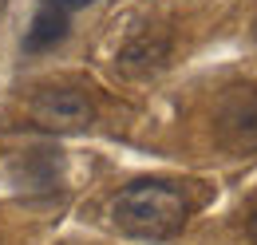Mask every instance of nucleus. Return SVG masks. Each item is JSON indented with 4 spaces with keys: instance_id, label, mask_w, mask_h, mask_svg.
<instances>
[{
    "instance_id": "obj_1",
    "label": "nucleus",
    "mask_w": 257,
    "mask_h": 245,
    "mask_svg": "<svg viewBox=\"0 0 257 245\" xmlns=\"http://www.w3.org/2000/svg\"><path fill=\"white\" fill-rule=\"evenodd\" d=\"M115 225L143 237V241H166L174 233H182L186 217H190V198L178 182L166 178H139L119 190V198L111 202Z\"/></svg>"
},
{
    "instance_id": "obj_2",
    "label": "nucleus",
    "mask_w": 257,
    "mask_h": 245,
    "mask_svg": "<svg viewBox=\"0 0 257 245\" xmlns=\"http://www.w3.org/2000/svg\"><path fill=\"white\" fill-rule=\"evenodd\" d=\"M214 122L233 151H257V87H229Z\"/></svg>"
},
{
    "instance_id": "obj_3",
    "label": "nucleus",
    "mask_w": 257,
    "mask_h": 245,
    "mask_svg": "<svg viewBox=\"0 0 257 245\" xmlns=\"http://www.w3.org/2000/svg\"><path fill=\"white\" fill-rule=\"evenodd\" d=\"M32 119L48 131H83L87 122L95 119V107L83 91L71 87H48L32 99Z\"/></svg>"
},
{
    "instance_id": "obj_4",
    "label": "nucleus",
    "mask_w": 257,
    "mask_h": 245,
    "mask_svg": "<svg viewBox=\"0 0 257 245\" xmlns=\"http://www.w3.org/2000/svg\"><path fill=\"white\" fill-rule=\"evenodd\" d=\"M67 28H71V16L67 12L52 8V4H40L36 16H32V28L24 36V52H48V48H56L67 36Z\"/></svg>"
},
{
    "instance_id": "obj_5",
    "label": "nucleus",
    "mask_w": 257,
    "mask_h": 245,
    "mask_svg": "<svg viewBox=\"0 0 257 245\" xmlns=\"http://www.w3.org/2000/svg\"><path fill=\"white\" fill-rule=\"evenodd\" d=\"M166 44H151V40H135V44H127L123 48V67L127 71H155V67H162V60H166Z\"/></svg>"
},
{
    "instance_id": "obj_6",
    "label": "nucleus",
    "mask_w": 257,
    "mask_h": 245,
    "mask_svg": "<svg viewBox=\"0 0 257 245\" xmlns=\"http://www.w3.org/2000/svg\"><path fill=\"white\" fill-rule=\"evenodd\" d=\"M40 4H52V8L67 12V16H75V12H79V8H87L91 0H40Z\"/></svg>"
},
{
    "instance_id": "obj_7",
    "label": "nucleus",
    "mask_w": 257,
    "mask_h": 245,
    "mask_svg": "<svg viewBox=\"0 0 257 245\" xmlns=\"http://www.w3.org/2000/svg\"><path fill=\"white\" fill-rule=\"evenodd\" d=\"M249 237H253V241H257V214L249 217Z\"/></svg>"
},
{
    "instance_id": "obj_8",
    "label": "nucleus",
    "mask_w": 257,
    "mask_h": 245,
    "mask_svg": "<svg viewBox=\"0 0 257 245\" xmlns=\"http://www.w3.org/2000/svg\"><path fill=\"white\" fill-rule=\"evenodd\" d=\"M4 8H8V0H0V12H4Z\"/></svg>"
},
{
    "instance_id": "obj_9",
    "label": "nucleus",
    "mask_w": 257,
    "mask_h": 245,
    "mask_svg": "<svg viewBox=\"0 0 257 245\" xmlns=\"http://www.w3.org/2000/svg\"><path fill=\"white\" fill-rule=\"evenodd\" d=\"M253 36H257V20H253Z\"/></svg>"
}]
</instances>
